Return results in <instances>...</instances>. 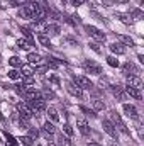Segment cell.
<instances>
[{
  "label": "cell",
  "mask_w": 144,
  "mask_h": 146,
  "mask_svg": "<svg viewBox=\"0 0 144 146\" xmlns=\"http://www.w3.org/2000/svg\"><path fill=\"white\" fill-rule=\"evenodd\" d=\"M127 85H129V87H134V88H137V90H141V88H143V80H141L137 75H127Z\"/></svg>",
  "instance_id": "cell-9"
},
{
  "label": "cell",
  "mask_w": 144,
  "mask_h": 146,
  "mask_svg": "<svg viewBox=\"0 0 144 146\" xmlns=\"http://www.w3.org/2000/svg\"><path fill=\"white\" fill-rule=\"evenodd\" d=\"M32 83H34L32 76H24V85H32Z\"/></svg>",
  "instance_id": "cell-43"
},
{
  "label": "cell",
  "mask_w": 144,
  "mask_h": 146,
  "mask_svg": "<svg viewBox=\"0 0 144 146\" xmlns=\"http://www.w3.org/2000/svg\"><path fill=\"white\" fill-rule=\"evenodd\" d=\"M41 97H42L44 100H48V99H54L56 95H54V92H53V90H49V88H44V90H42V94H41Z\"/></svg>",
  "instance_id": "cell-26"
},
{
  "label": "cell",
  "mask_w": 144,
  "mask_h": 146,
  "mask_svg": "<svg viewBox=\"0 0 144 146\" xmlns=\"http://www.w3.org/2000/svg\"><path fill=\"white\" fill-rule=\"evenodd\" d=\"M88 146H100V145H98V143H90Z\"/></svg>",
  "instance_id": "cell-50"
},
{
  "label": "cell",
  "mask_w": 144,
  "mask_h": 146,
  "mask_svg": "<svg viewBox=\"0 0 144 146\" xmlns=\"http://www.w3.org/2000/svg\"><path fill=\"white\" fill-rule=\"evenodd\" d=\"M48 115H49V119H51L53 122H58V121H59L58 112H56V109H54V107H49V109H48Z\"/></svg>",
  "instance_id": "cell-24"
},
{
  "label": "cell",
  "mask_w": 144,
  "mask_h": 146,
  "mask_svg": "<svg viewBox=\"0 0 144 146\" xmlns=\"http://www.w3.org/2000/svg\"><path fill=\"white\" fill-rule=\"evenodd\" d=\"M37 41H39L42 46H46V48H49V46H51V41H49V37L44 36V34H37Z\"/></svg>",
  "instance_id": "cell-25"
},
{
  "label": "cell",
  "mask_w": 144,
  "mask_h": 146,
  "mask_svg": "<svg viewBox=\"0 0 144 146\" xmlns=\"http://www.w3.org/2000/svg\"><path fill=\"white\" fill-rule=\"evenodd\" d=\"M27 60H29L31 65H39V63L42 61V58H41L37 53H29V54H27Z\"/></svg>",
  "instance_id": "cell-19"
},
{
  "label": "cell",
  "mask_w": 144,
  "mask_h": 146,
  "mask_svg": "<svg viewBox=\"0 0 144 146\" xmlns=\"http://www.w3.org/2000/svg\"><path fill=\"white\" fill-rule=\"evenodd\" d=\"M17 112L20 114V119H26V121H31L32 119V110H31V107L27 106V104H24V102H19L17 104Z\"/></svg>",
  "instance_id": "cell-3"
},
{
  "label": "cell",
  "mask_w": 144,
  "mask_h": 146,
  "mask_svg": "<svg viewBox=\"0 0 144 146\" xmlns=\"http://www.w3.org/2000/svg\"><path fill=\"white\" fill-rule=\"evenodd\" d=\"M110 51L115 53V54H124L126 53V48H124L122 42H112L110 44Z\"/></svg>",
  "instance_id": "cell-16"
},
{
  "label": "cell",
  "mask_w": 144,
  "mask_h": 146,
  "mask_svg": "<svg viewBox=\"0 0 144 146\" xmlns=\"http://www.w3.org/2000/svg\"><path fill=\"white\" fill-rule=\"evenodd\" d=\"M9 63H10L12 66H22V61H20L17 56H12V58L9 60Z\"/></svg>",
  "instance_id": "cell-31"
},
{
  "label": "cell",
  "mask_w": 144,
  "mask_h": 146,
  "mask_svg": "<svg viewBox=\"0 0 144 146\" xmlns=\"http://www.w3.org/2000/svg\"><path fill=\"white\" fill-rule=\"evenodd\" d=\"M44 2H46V0H44Z\"/></svg>",
  "instance_id": "cell-51"
},
{
  "label": "cell",
  "mask_w": 144,
  "mask_h": 146,
  "mask_svg": "<svg viewBox=\"0 0 144 146\" xmlns=\"http://www.w3.org/2000/svg\"><path fill=\"white\" fill-rule=\"evenodd\" d=\"M83 68H85L88 73H92V75H100V73H102V68H100L97 63H93V61H88V60L83 63Z\"/></svg>",
  "instance_id": "cell-7"
},
{
  "label": "cell",
  "mask_w": 144,
  "mask_h": 146,
  "mask_svg": "<svg viewBox=\"0 0 144 146\" xmlns=\"http://www.w3.org/2000/svg\"><path fill=\"white\" fill-rule=\"evenodd\" d=\"M124 112L131 117V119H137V109L134 106H129V104H124Z\"/></svg>",
  "instance_id": "cell-17"
},
{
  "label": "cell",
  "mask_w": 144,
  "mask_h": 146,
  "mask_svg": "<svg viewBox=\"0 0 144 146\" xmlns=\"http://www.w3.org/2000/svg\"><path fill=\"white\" fill-rule=\"evenodd\" d=\"M124 72L126 73L132 72L134 75H137V73H139V68H137L136 65H132V63H126V65H124Z\"/></svg>",
  "instance_id": "cell-23"
},
{
  "label": "cell",
  "mask_w": 144,
  "mask_h": 146,
  "mask_svg": "<svg viewBox=\"0 0 144 146\" xmlns=\"http://www.w3.org/2000/svg\"><path fill=\"white\" fill-rule=\"evenodd\" d=\"M93 109L95 110H104L105 109V104L102 100H93Z\"/></svg>",
  "instance_id": "cell-30"
},
{
  "label": "cell",
  "mask_w": 144,
  "mask_h": 146,
  "mask_svg": "<svg viewBox=\"0 0 144 146\" xmlns=\"http://www.w3.org/2000/svg\"><path fill=\"white\" fill-rule=\"evenodd\" d=\"M19 15H20L22 19H31V12L27 10V7H22V9H19Z\"/></svg>",
  "instance_id": "cell-27"
},
{
  "label": "cell",
  "mask_w": 144,
  "mask_h": 146,
  "mask_svg": "<svg viewBox=\"0 0 144 146\" xmlns=\"http://www.w3.org/2000/svg\"><path fill=\"white\" fill-rule=\"evenodd\" d=\"M112 94L119 99V100H126V90L122 85H112Z\"/></svg>",
  "instance_id": "cell-13"
},
{
  "label": "cell",
  "mask_w": 144,
  "mask_h": 146,
  "mask_svg": "<svg viewBox=\"0 0 144 146\" xmlns=\"http://www.w3.org/2000/svg\"><path fill=\"white\" fill-rule=\"evenodd\" d=\"M102 127H104V131L107 133V134L110 136V138H114V139L117 138V129L114 127V124H112L110 121H107V119H105V121L102 122Z\"/></svg>",
  "instance_id": "cell-10"
},
{
  "label": "cell",
  "mask_w": 144,
  "mask_h": 146,
  "mask_svg": "<svg viewBox=\"0 0 144 146\" xmlns=\"http://www.w3.org/2000/svg\"><path fill=\"white\" fill-rule=\"evenodd\" d=\"M22 75L17 72V70H9V78H12V80H19Z\"/></svg>",
  "instance_id": "cell-32"
},
{
  "label": "cell",
  "mask_w": 144,
  "mask_h": 146,
  "mask_svg": "<svg viewBox=\"0 0 144 146\" xmlns=\"http://www.w3.org/2000/svg\"><path fill=\"white\" fill-rule=\"evenodd\" d=\"M48 60V66H51V68H58L59 66V61H56V58H46Z\"/></svg>",
  "instance_id": "cell-29"
},
{
  "label": "cell",
  "mask_w": 144,
  "mask_h": 146,
  "mask_svg": "<svg viewBox=\"0 0 144 146\" xmlns=\"http://www.w3.org/2000/svg\"><path fill=\"white\" fill-rule=\"evenodd\" d=\"M17 46H19L20 49H29L31 46H34V42L29 41V39H19V41H17Z\"/></svg>",
  "instance_id": "cell-20"
},
{
  "label": "cell",
  "mask_w": 144,
  "mask_h": 146,
  "mask_svg": "<svg viewBox=\"0 0 144 146\" xmlns=\"http://www.w3.org/2000/svg\"><path fill=\"white\" fill-rule=\"evenodd\" d=\"M85 31L93 37L95 41H100V42H104V41H105V34H104L100 29H97L95 26H85Z\"/></svg>",
  "instance_id": "cell-4"
},
{
  "label": "cell",
  "mask_w": 144,
  "mask_h": 146,
  "mask_svg": "<svg viewBox=\"0 0 144 146\" xmlns=\"http://www.w3.org/2000/svg\"><path fill=\"white\" fill-rule=\"evenodd\" d=\"M29 138L37 139V138H39V131H37V129H34V127H31V129H29Z\"/></svg>",
  "instance_id": "cell-37"
},
{
  "label": "cell",
  "mask_w": 144,
  "mask_h": 146,
  "mask_svg": "<svg viewBox=\"0 0 144 146\" xmlns=\"http://www.w3.org/2000/svg\"><path fill=\"white\" fill-rule=\"evenodd\" d=\"M110 119H112L110 122L114 124V127H115L117 131H120V133H124V134H129V129H127V126L124 124V121L120 119V115H119L115 110H112V112H110Z\"/></svg>",
  "instance_id": "cell-2"
},
{
  "label": "cell",
  "mask_w": 144,
  "mask_h": 146,
  "mask_svg": "<svg viewBox=\"0 0 144 146\" xmlns=\"http://www.w3.org/2000/svg\"><path fill=\"white\" fill-rule=\"evenodd\" d=\"M22 95L27 99V100H36L41 97V94L37 92L36 88H31V87H26V88H22Z\"/></svg>",
  "instance_id": "cell-8"
},
{
  "label": "cell",
  "mask_w": 144,
  "mask_h": 146,
  "mask_svg": "<svg viewBox=\"0 0 144 146\" xmlns=\"http://www.w3.org/2000/svg\"><path fill=\"white\" fill-rule=\"evenodd\" d=\"M49 146H58V145H56L54 141H49Z\"/></svg>",
  "instance_id": "cell-49"
},
{
  "label": "cell",
  "mask_w": 144,
  "mask_h": 146,
  "mask_svg": "<svg viewBox=\"0 0 144 146\" xmlns=\"http://www.w3.org/2000/svg\"><path fill=\"white\" fill-rule=\"evenodd\" d=\"M44 31L51 36H58L59 34V26L58 24H48V26H44Z\"/></svg>",
  "instance_id": "cell-18"
},
{
  "label": "cell",
  "mask_w": 144,
  "mask_h": 146,
  "mask_svg": "<svg viewBox=\"0 0 144 146\" xmlns=\"http://www.w3.org/2000/svg\"><path fill=\"white\" fill-rule=\"evenodd\" d=\"M115 17H117L120 22H124V24H131V22H132L131 15H127V14H120V12H119V14H115Z\"/></svg>",
  "instance_id": "cell-22"
},
{
  "label": "cell",
  "mask_w": 144,
  "mask_h": 146,
  "mask_svg": "<svg viewBox=\"0 0 144 146\" xmlns=\"http://www.w3.org/2000/svg\"><path fill=\"white\" fill-rule=\"evenodd\" d=\"M29 104H31V110L36 112V114H41V112L46 110V102H44L42 97H39L36 100H29Z\"/></svg>",
  "instance_id": "cell-5"
},
{
  "label": "cell",
  "mask_w": 144,
  "mask_h": 146,
  "mask_svg": "<svg viewBox=\"0 0 144 146\" xmlns=\"http://www.w3.org/2000/svg\"><path fill=\"white\" fill-rule=\"evenodd\" d=\"M131 19L141 21V19H144V12L141 10V9H132V10H131Z\"/></svg>",
  "instance_id": "cell-21"
},
{
  "label": "cell",
  "mask_w": 144,
  "mask_h": 146,
  "mask_svg": "<svg viewBox=\"0 0 144 146\" xmlns=\"http://www.w3.org/2000/svg\"><path fill=\"white\" fill-rule=\"evenodd\" d=\"M65 42H70V44L78 46V41H76V39H73V37H65Z\"/></svg>",
  "instance_id": "cell-44"
},
{
  "label": "cell",
  "mask_w": 144,
  "mask_h": 146,
  "mask_svg": "<svg viewBox=\"0 0 144 146\" xmlns=\"http://www.w3.org/2000/svg\"><path fill=\"white\" fill-rule=\"evenodd\" d=\"M27 122H29V121L20 119V121H19V126H20V127H24V129H27V127H29V126H27Z\"/></svg>",
  "instance_id": "cell-45"
},
{
  "label": "cell",
  "mask_w": 144,
  "mask_h": 146,
  "mask_svg": "<svg viewBox=\"0 0 144 146\" xmlns=\"http://www.w3.org/2000/svg\"><path fill=\"white\" fill-rule=\"evenodd\" d=\"M7 146H17L15 138H14V136H10V134H7Z\"/></svg>",
  "instance_id": "cell-38"
},
{
  "label": "cell",
  "mask_w": 144,
  "mask_h": 146,
  "mask_svg": "<svg viewBox=\"0 0 144 146\" xmlns=\"http://www.w3.org/2000/svg\"><path fill=\"white\" fill-rule=\"evenodd\" d=\"M80 110H83V112H85V114H87V115H90V117H95V112H93V110L87 109V107H83V106H81V107H80Z\"/></svg>",
  "instance_id": "cell-41"
},
{
  "label": "cell",
  "mask_w": 144,
  "mask_h": 146,
  "mask_svg": "<svg viewBox=\"0 0 144 146\" xmlns=\"http://www.w3.org/2000/svg\"><path fill=\"white\" fill-rule=\"evenodd\" d=\"M115 2H117V3H127L129 0H115Z\"/></svg>",
  "instance_id": "cell-48"
},
{
  "label": "cell",
  "mask_w": 144,
  "mask_h": 146,
  "mask_svg": "<svg viewBox=\"0 0 144 146\" xmlns=\"http://www.w3.org/2000/svg\"><path fill=\"white\" fill-rule=\"evenodd\" d=\"M26 7H27V10L31 12V17H32L36 22L46 19V14H48V12H46V9H44L39 2H36V0H34V2H27Z\"/></svg>",
  "instance_id": "cell-1"
},
{
  "label": "cell",
  "mask_w": 144,
  "mask_h": 146,
  "mask_svg": "<svg viewBox=\"0 0 144 146\" xmlns=\"http://www.w3.org/2000/svg\"><path fill=\"white\" fill-rule=\"evenodd\" d=\"M76 124H78V129H80V133H81L83 136H88V134H90V127H88V124H87L85 119H78Z\"/></svg>",
  "instance_id": "cell-15"
},
{
  "label": "cell",
  "mask_w": 144,
  "mask_h": 146,
  "mask_svg": "<svg viewBox=\"0 0 144 146\" xmlns=\"http://www.w3.org/2000/svg\"><path fill=\"white\" fill-rule=\"evenodd\" d=\"M51 82H53V83H56V85H58V83H59V80H58V78H56V76H53V78H51Z\"/></svg>",
  "instance_id": "cell-47"
},
{
  "label": "cell",
  "mask_w": 144,
  "mask_h": 146,
  "mask_svg": "<svg viewBox=\"0 0 144 146\" xmlns=\"http://www.w3.org/2000/svg\"><path fill=\"white\" fill-rule=\"evenodd\" d=\"M63 131H65V134H66V136H73V129H71V126H70V124H65V126H63Z\"/></svg>",
  "instance_id": "cell-39"
},
{
  "label": "cell",
  "mask_w": 144,
  "mask_h": 146,
  "mask_svg": "<svg viewBox=\"0 0 144 146\" xmlns=\"http://www.w3.org/2000/svg\"><path fill=\"white\" fill-rule=\"evenodd\" d=\"M124 90L127 92V95H131L132 99H136V100H141L143 99V94H141V90H137V88H134V87H124Z\"/></svg>",
  "instance_id": "cell-14"
},
{
  "label": "cell",
  "mask_w": 144,
  "mask_h": 146,
  "mask_svg": "<svg viewBox=\"0 0 144 146\" xmlns=\"http://www.w3.org/2000/svg\"><path fill=\"white\" fill-rule=\"evenodd\" d=\"M66 90L71 94L73 97H78V99H81V97H83V92H81V88H80L78 85L71 83V82H68V83H66Z\"/></svg>",
  "instance_id": "cell-11"
},
{
  "label": "cell",
  "mask_w": 144,
  "mask_h": 146,
  "mask_svg": "<svg viewBox=\"0 0 144 146\" xmlns=\"http://www.w3.org/2000/svg\"><path fill=\"white\" fill-rule=\"evenodd\" d=\"M10 3H12L14 7H20V5H26L27 0H10Z\"/></svg>",
  "instance_id": "cell-40"
},
{
  "label": "cell",
  "mask_w": 144,
  "mask_h": 146,
  "mask_svg": "<svg viewBox=\"0 0 144 146\" xmlns=\"http://www.w3.org/2000/svg\"><path fill=\"white\" fill-rule=\"evenodd\" d=\"M83 2H85V0H71V3L75 5V7H80V5H83Z\"/></svg>",
  "instance_id": "cell-46"
},
{
  "label": "cell",
  "mask_w": 144,
  "mask_h": 146,
  "mask_svg": "<svg viewBox=\"0 0 144 146\" xmlns=\"http://www.w3.org/2000/svg\"><path fill=\"white\" fill-rule=\"evenodd\" d=\"M119 39L124 42V44H127V46H134V39L129 36H119Z\"/></svg>",
  "instance_id": "cell-28"
},
{
  "label": "cell",
  "mask_w": 144,
  "mask_h": 146,
  "mask_svg": "<svg viewBox=\"0 0 144 146\" xmlns=\"http://www.w3.org/2000/svg\"><path fill=\"white\" fill-rule=\"evenodd\" d=\"M31 75H32L31 66H22V76H31Z\"/></svg>",
  "instance_id": "cell-36"
},
{
  "label": "cell",
  "mask_w": 144,
  "mask_h": 146,
  "mask_svg": "<svg viewBox=\"0 0 144 146\" xmlns=\"http://www.w3.org/2000/svg\"><path fill=\"white\" fill-rule=\"evenodd\" d=\"M22 33H24V36L27 37L29 41H32V42H34V39H32V33H31V29H29V27H22Z\"/></svg>",
  "instance_id": "cell-35"
},
{
  "label": "cell",
  "mask_w": 144,
  "mask_h": 146,
  "mask_svg": "<svg viewBox=\"0 0 144 146\" xmlns=\"http://www.w3.org/2000/svg\"><path fill=\"white\" fill-rule=\"evenodd\" d=\"M107 63L112 66V68H117V66H119V61H117L114 56H108V58H107Z\"/></svg>",
  "instance_id": "cell-33"
},
{
  "label": "cell",
  "mask_w": 144,
  "mask_h": 146,
  "mask_svg": "<svg viewBox=\"0 0 144 146\" xmlns=\"http://www.w3.org/2000/svg\"><path fill=\"white\" fill-rule=\"evenodd\" d=\"M42 133H44V136H46V138L51 141V136L56 133V127H54V124H53V122H49V121H48V122H44V126H42Z\"/></svg>",
  "instance_id": "cell-12"
},
{
  "label": "cell",
  "mask_w": 144,
  "mask_h": 146,
  "mask_svg": "<svg viewBox=\"0 0 144 146\" xmlns=\"http://www.w3.org/2000/svg\"><path fill=\"white\" fill-rule=\"evenodd\" d=\"M19 141H22V145H26V146H31L34 139H32V138H29V136H22V138H20Z\"/></svg>",
  "instance_id": "cell-34"
},
{
  "label": "cell",
  "mask_w": 144,
  "mask_h": 146,
  "mask_svg": "<svg viewBox=\"0 0 144 146\" xmlns=\"http://www.w3.org/2000/svg\"><path fill=\"white\" fill-rule=\"evenodd\" d=\"M88 46H90V48H92V49H93V51H95V53H102V49H100V48H98V44H97V42H90V44H88Z\"/></svg>",
  "instance_id": "cell-42"
},
{
  "label": "cell",
  "mask_w": 144,
  "mask_h": 146,
  "mask_svg": "<svg viewBox=\"0 0 144 146\" xmlns=\"http://www.w3.org/2000/svg\"><path fill=\"white\" fill-rule=\"evenodd\" d=\"M75 85H78L80 88H88V90L93 88V83L87 76H75Z\"/></svg>",
  "instance_id": "cell-6"
}]
</instances>
